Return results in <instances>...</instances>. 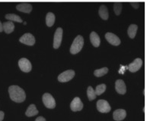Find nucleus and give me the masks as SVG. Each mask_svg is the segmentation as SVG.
<instances>
[{
	"label": "nucleus",
	"mask_w": 150,
	"mask_h": 121,
	"mask_svg": "<svg viewBox=\"0 0 150 121\" xmlns=\"http://www.w3.org/2000/svg\"><path fill=\"white\" fill-rule=\"evenodd\" d=\"M10 98L11 100L17 103H21L25 100L26 95L24 89H21L18 86H11L8 88Z\"/></svg>",
	"instance_id": "f257e3e1"
},
{
	"label": "nucleus",
	"mask_w": 150,
	"mask_h": 121,
	"mask_svg": "<svg viewBox=\"0 0 150 121\" xmlns=\"http://www.w3.org/2000/svg\"><path fill=\"white\" fill-rule=\"evenodd\" d=\"M84 45V39L81 35H78L73 40L70 47V53L72 55H76L82 50Z\"/></svg>",
	"instance_id": "f03ea898"
},
{
	"label": "nucleus",
	"mask_w": 150,
	"mask_h": 121,
	"mask_svg": "<svg viewBox=\"0 0 150 121\" xmlns=\"http://www.w3.org/2000/svg\"><path fill=\"white\" fill-rule=\"evenodd\" d=\"M42 100L46 108L53 109L56 107L55 99L50 93H44L42 97Z\"/></svg>",
	"instance_id": "7ed1b4c3"
},
{
	"label": "nucleus",
	"mask_w": 150,
	"mask_h": 121,
	"mask_svg": "<svg viewBox=\"0 0 150 121\" xmlns=\"http://www.w3.org/2000/svg\"><path fill=\"white\" fill-rule=\"evenodd\" d=\"M63 38V29L58 27L56 30V32L53 36V49H57L60 46Z\"/></svg>",
	"instance_id": "20e7f679"
},
{
	"label": "nucleus",
	"mask_w": 150,
	"mask_h": 121,
	"mask_svg": "<svg viewBox=\"0 0 150 121\" xmlns=\"http://www.w3.org/2000/svg\"><path fill=\"white\" fill-rule=\"evenodd\" d=\"M75 76V71L73 70H68L61 73L58 76V80L61 83H66L72 79Z\"/></svg>",
	"instance_id": "39448f33"
},
{
	"label": "nucleus",
	"mask_w": 150,
	"mask_h": 121,
	"mask_svg": "<svg viewBox=\"0 0 150 121\" xmlns=\"http://www.w3.org/2000/svg\"><path fill=\"white\" fill-rule=\"evenodd\" d=\"M97 109L99 112L101 113H108L110 111L111 108H110V104L106 100H104V99H100L97 102Z\"/></svg>",
	"instance_id": "423d86ee"
},
{
	"label": "nucleus",
	"mask_w": 150,
	"mask_h": 121,
	"mask_svg": "<svg viewBox=\"0 0 150 121\" xmlns=\"http://www.w3.org/2000/svg\"><path fill=\"white\" fill-rule=\"evenodd\" d=\"M18 66L21 70L25 73H28L32 69V66L28 59L22 58L18 61Z\"/></svg>",
	"instance_id": "0eeeda50"
},
{
	"label": "nucleus",
	"mask_w": 150,
	"mask_h": 121,
	"mask_svg": "<svg viewBox=\"0 0 150 121\" xmlns=\"http://www.w3.org/2000/svg\"><path fill=\"white\" fill-rule=\"evenodd\" d=\"M19 41L21 42V43H24L25 45H33L35 43V38L30 33H26L22 36L20 37Z\"/></svg>",
	"instance_id": "6e6552de"
},
{
	"label": "nucleus",
	"mask_w": 150,
	"mask_h": 121,
	"mask_svg": "<svg viewBox=\"0 0 150 121\" xmlns=\"http://www.w3.org/2000/svg\"><path fill=\"white\" fill-rule=\"evenodd\" d=\"M142 65H143V60L139 58H137L128 65V70L131 73H135L140 69Z\"/></svg>",
	"instance_id": "1a4fd4ad"
},
{
	"label": "nucleus",
	"mask_w": 150,
	"mask_h": 121,
	"mask_svg": "<svg viewBox=\"0 0 150 121\" xmlns=\"http://www.w3.org/2000/svg\"><path fill=\"white\" fill-rule=\"evenodd\" d=\"M70 108L72 111H80L83 108V103L79 97H75L70 104Z\"/></svg>",
	"instance_id": "9d476101"
},
{
	"label": "nucleus",
	"mask_w": 150,
	"mask_h": 121,
	"mask_svg": "<svg viewBox=\"0 0 150 121\" xmlns=\"http://www.w3.org/2000/svg\"><path fill=\"white\" fill-rule=\"evenodd\" d=\"M105 38H106L107 41L109 43L113 45H119L120 44V38L118 37L117 35L112 33H107L105 34Z\"/></svg>",
	"instance_id": "9b49d317"
},
{
	"label": "nucleus",
	"mask_w": 150,
	"mask_h": 121,
	"mask_svg": "<svg viewBox=\"0 0 150 121\" xmlns=\"http://www.w3.org/2000/svg\"><path fill=\"white\" fill-rule=\"evenodd\" d=\"M115 89L119 94H125L127 92V87L123 79H117L115 82Z\"/></svg>",
	"instance_id": "f8f14e48"
},
{
	"label": "nucleus",
	"mask_w": 150,
	"mask_h": 121,
	"mask_svg": "<svg viewBox=\"0 0 150 121\" xmlns=\"http://www.w3.org/2000/svg\"><path fill=\"white\" fill-rule=\"evenodd\" d=\"M16 9L21 12L30 13V11H32V6H31V4L28 3V2H21L16 6Z\"/></svg>",
	"instance_id": "ddd939ff"
},
{
	"label": "nucleus",
	"mask_w": 150,
	"mask_h": 121,
	"mask_svg": "<svg viewBox=\"0 0 150 121\" xmlns=\"http://www.w3.org/2000/svg\"><path fill=\"white\" fill-rule=\"evenodd\" d=\"M126 116H127V111L124 109L115 110L113 113V118L116 121L123 120Z\"/></svg>",
	"instance_id": "4468645a"
},
{
	"label": "nucleus",
	"mask_w": 150,
	"mask_h": 121,
	"mask_svg": "<svg viewBox=\"0 0 150 121\" xmlns=\"http://www.w3.org/2000/svg\"><path fill=\"white\" fill-rule=\"evenodd\" d=\"M90 40H91V44L95 47H98L100 45V43H101V39H100L97 33H95V31L91 32L90 34Z\"/></svg>",
	"instance_id": "2eb2a0df"
},
{
	"label": "nucleus",
	"mask_w": 150,
	"mask_h": 121,
	"mask_svg": "<svg viewBox=\"0 0 150 121\" xmlns=\"http://www.w3.org/2000/svg\"><path fill=\"white\" fill-rule=\"evenodd\" d=\"M98 14L99 15H100V17H101L103 20H108V8H107L105 5H101V6H100L98 10Z\"/></svg>",
	"instance_id": "dca6fc26"
},
{
	"label": "nucleus",
	"mask_w": 150,
	"mask_h": 121,
	"mask_svg": "<svg viewBox=\"0 0 150 121\" xmlns=\"http://www.w3.org/2000/svg\"><path fill=\"white\" fill-rule=\"evenodd\" d=\"M2 24H3V30L6 33H11L14 31L15 24L12 21H6V22H4Z\"/></svg>",
	"instance_id": "f3484780"
},
{
	"label": "nucleus",
	"mask_w": 150,
	"mask_h": 121,
	"mask_svg": "<svg viewBox=\"0 0 150 121\" xmlns=\"http://www.w3.org/2000/svg\"><path fill=\"white\" fill-rule=\"evenodd\" d=\"M38 113V110L37 109L36 106L34 105V104H31L29 105V107L27 109L26 112H25V115L27 117H33V116L37 115Z\"/></svg>",
	"instance_id": "a211bd4d"
},
{
	"label": "nucleus",
	"mask_w": 150,
	"mask_h": 121,
	"mask_svg": "<svg viewBox=\"0 0 150 121\" xmlns=\"http://www.w3.org/2000/svg\"><path fill=\"white\" fill-rule=\"evenodd\" d=\"M55 15L53 12H48L46 15V24L47 26H52L55 22Z\"/></svg>",
	"instance_id": "6ab92c4d"
},
{
	"label": "nucleus",
	"mask_w": 150,
	"mask_h": 121,
	"mask_svg": "<svg viewBox=\"0 0 150 121\" xmlns=\"http://www.w3.org/2000/svg\"><path fill=\"white\" fill-rule=\"evenodd\" d=\"M137 30H138V26L137 24H132L129 26L127 30V33L128 36L131 39H133V38L136 36V34H137Z\"/></svg>",
	"instance_id": "aec40b11"
},
{
	"label": "nucleus",
	"mask_w": 150,
	"mask_h": 121,
	"mask_svg": "<svg viewBox=\"0 0 150 121\" xmlns=\"http://www.w3.org/2000/svg\"><path fill=\"white\" fill-rule=\"evenodd\" d=\"M6 18L9 20L10 21H16V22L19 23H21L23 21L21 17L18 15H15V14H7V15H6Z\"/></svg>",
	"instance_id": "412c9836"
},
{
	"label": "nucleus",
	"mask_w": 150,
	"mask_h": 121,
	"mask_svg": "<svg viewBox=\"0 0 150 121\" xmlns=\"http://www.w3.org/2000/svg\"><path fill=\"white\" fill-rule=\"evenodd\" d=\"M87 95L88 98V100L89 101H92L94 99H95L96 96H97V95L95 93V91L94 90L93 88L91 86H88L87 89Z\"/></svg>",
	"instance_id": "4be33fe9"
},
{
	"label": "nucleus",
	"mask_w": 150,
	"mask_h": 121,
	"mask_svg": "<svg viewBox=\"0 0 150 121\" xmlns=\"http://www.w3.org/2000/svg\"><path fill=\"white\" fill-rule=\"evenodd\" d=\"M108 72V67H102L101 69H98V70H95L94 71V74H95V76L97 77H101L102 76L105 75Z\"/></svg>",
	"instance_id": "5701e85b"
},
{
	"label": "nucleus",
	"mask_w": 150,
	"mask_h": 121,
	"mask_svg": "<svg viewBox=\"0 0 150 121\" xmlns=\"http://www.w3.org/2000/svg\"><path fill=\"white\" fill-rule=\"evenodd\" d=\"M106 85L105 84H100V85L97 86H96V89H95V93L97 95H101V94L105 92V90H106Z\"/></svg>",
	"instance_id": "b1692460"
},
{
	"label": "nucleus",
	"mask_w": 150,
	"mask_h": 121,
	"mask_svg": "<svg viewBox=\"0 0 150 121\" xmlns=\"http://www.w3.org/2000/svg\"><path fill=\"white\" fill-rule=\"evenodd\" d=\"M122 3L121 2H115L114 3V11L115 15H119L121 13Z\"/></svg>",
	"instance_id": "393cba45"
},
{
	"label": "nucleus",
	"mask_w": 150,
	"mask_h": 121,
	"mask_svg": "<svg viewBox=\"0 0 150 121\" xmlns=\"http://www.w3.org/2000/svg\"><path fill=\"white\" fill-rule=\"evenodd\" d=\"M35 121H46V119L44 117H37V119L35 120Z\"/></svg>",
	"instance_id": "a878e982"
},
{
	"label": "nucleus",
	"mask_w": 150,
	"mask_h": 121,
	"mask_svg": "<svg viewBox=\"0 0 150 121\" xmlns=\"http://www.w3.org/2000/svg\"><path fill=\"white\" fill-rule=\"evenodd\" d=\"M4 116H5V113L3 111H0V121H2L4 119Z\"/></svg>",
	"instance_id": "bb28decb"
},
{
	"label": "nucleus",
	"mask_w": 150,
	"mask_h": 121,
	"mask_svg": "<svg viewBox=\"0 0 150 121\" xmlns=\"http://www.w3.org/2000/svg\"><path fill=\"white\" fill-rule=\"evenodd\" d=\"M2 30H3V24L0 21V32H2Z\"/></svg>",
	"instance_id": "cd10ccee"
},
{
	"label": "nucleus",
	"mask_w": 150,
	"mask_h": 121,
	"mask_svg": "<svg viewBox=\"0 0 150 121\" xmlns=\"http://www.w3.org/2000/svg\"><path fill=\"white\" fill-rule=\"evenodd\" d=\"M131 5H132V6H136V5H137V6H138L139 4H138V3H137V4H136V3H133V2H132ZM135 8H138V7H137V6H135Z\"/></svg>",
	"instance_id": "c85d7f7f"
}]
</instances>
